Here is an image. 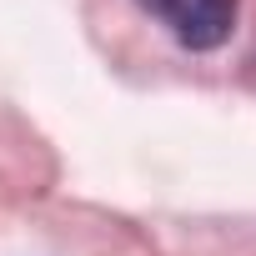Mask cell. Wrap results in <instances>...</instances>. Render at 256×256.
<instances>
[{
    "instance_id": "6da1fadb",
    "label": "cell",
    "mask_w": 256,
    "mask_h": 256,
    "mask_svg": "<svg viewBox=\"0 0 256 256\" xmlns=\"http://www.w3.org/2000/svg\"><path fill=\"white\" fill-rule=\"evenodd\" d=\"M136 6L151 10L191 50H216L236 26V0H136Z\"/></svg>"
}]
</instances>
